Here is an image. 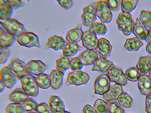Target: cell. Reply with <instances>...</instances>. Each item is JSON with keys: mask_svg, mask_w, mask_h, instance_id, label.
<instances>
[{"mask_svg": "<svg viewBox=\"0 0 151 113\" xmlns=\"http://www.w3.org/2000/svg\"><path fill=\"white\" fill-rule=\"evenodd\" d=\"M91 3L95 9L96 16L101 22L109 23L111 21L113 14L106 0L91 1Z\"/></svg>", "mask_w": 151, "mask_h": 113, "instance_id": "cell-1", "label": "cell"}, {"mask_svg": "<svg viewBox=\"0 0 151 113\" xmlns=\"http://www.w3.org/2000/svg\"><path fill=\"white\" fill-rule=\"evenodd\" d=\"M19 80L22 88L28 95L35 97L38 95L39 87L36 77L27 74L21 77Z\"/></svg>", "mask_w": 151, "mask_h": 113, "instance_id": "cell-2", "label": "cell"}, {"mask_svg": "<svg viewBox=\"0 0 151 113\" xmlns=\"http://www.w3.org/2000/svg\"><path fill=\"white\" fill-rule=\"evenodd\" d=\"M118 29L125 36H128L132 32L134 24L132 16L130 13H120L116 19Z\"/></svg>", "mask_w": 151, "mask_h": 113, "instance_id": "cell-3", "label": "cell"}, {"mask_svg": "<svg viewBox=\"0 0 151 113\" xmlns=\"http://www.w3.org/2000/svg\"><path fill=\"white\" fill-rule=\"evenodd\" d=\"M111 66L106 72V74L110 82L122 86L125 85L127 79L125 74L120 68L111 62Z\"/></svg>", "mask_w": 151, "mask_h": 113, "instance_id": "cell-4", "label": "cell"}, {"mask_svg": "<svg viewBox=\"0 0 151 113\" xmlns=\"http://www.w3.org/2000/svg\"><path fill=\"white\" fill-rule=\"evenodd\" d=\"M17 41L21 45L28 48L41 47L38 36L30 31L22 32L17 36Z\"/></svg>", "mask_w": 151, "mask_h": 113, "instance_id": "cell-5", "label": "cell"}, {"mask_svg": "<svg viewBox=\"0 0 151 113\" xmlns=\"http://www.w3.org/2000/svg\"><path fill=\"white\" fill-rule=\"evenodd\" d=\"M0 22L1 25L5 31L16 36L27 31L24 25L14 18L0 19Z\"/></svg>", "mask_w": 151, "mask_h": 113, "instance_id": "cell-6", "label": "cell"}, {"mask_svg": "<svg viewBox=\"0 0 151 113\" xmlns=\"http://www.w3.org/2000/svg\"><path fill=\"white\" fill-rule=\"evenodd\" d=\"M90 79L89 75L82 71L72 72L68 74L65 85L79 86L87 83Z\"/></svg>", "mask_w": 151, "mask_h": 113, "instance_id": "cell-7", "label": "cell"}, {"mask_svg": "<svg viewBox=\"0 0 151 113\" xmlns=\"http://www.w3.org/2000/svg\"><path fill=\"white\" fill-rule=\"evenodd\" d=\"M0 76V80L6 87L9 89L13 88L17 83V75L11 69L9 64L1 69Z\"/></svg>", "mask_w": 151, "mask_h": 113, "instance_id": "cell-8", "label": "cell"}, {"mask_svg": "<svg viewBox=\"0 0 151 113\" xmlns=\"http://www.w3.org/2000/svg\"><path fill=\"white\" fill-rule=\"evenodd\" d=\"M82 22L86 26L90 27L97 20L95 9L90 4L84 7L81 15Z\"/></svg>", "mask_w": 151, "mask_h": 113, "instance_id": "cell-9", "label": "cell"}, {"mask_svg": "<svg viewBox=\"0 0 151 113\" xmlns=\"http://www.w3.org/2000/svg\"><path fill=\"white\" fill-rule=\"evenodd\" d=\"M47 68L45 64L39 60H31L25 65L27 74L36 76L44 73Z\"/></svg>", "mask_w": 151, "mask_h": 113, "instance_id": "cell-10", "label": "cell"}, {"mask_svg": "<svg viewBox=\"0 0 151 113\" xmlns=\"http://www.w3.org/2000/svg\"><path fill=\"white\" fill-rule=\"evenodd\" d=\"M110 84V81L106 74H101L94 82V94L103 95L108 90Z\"/></svg>", "mask_w": 151, "mask_h": 113, "instance_id": "cell-11", "label": "cell"}, {"mask_svg": "<svg viewBox=\"0 0 151 113\" xmlns=\"http://www.w3.org/2000/svg\"><path fill=\"white\" fill-rule=\"evenodd\" d=\"M81 40L83 46L87 49L96 50L99 41L96 35L89 31L85 30L83 31Z\"/></svg>", "mask_w": 151, "mask_h": 113, "instance_id": "cell-12", "label": "cell"}, {"mask_svg": "<svg viewBox=\"0 0 151 113\" xmlns=\"http://www.w3.org/2000/svg\"><path fill=\"white\" fill-rule=\"evenodd\" d=\"M67 42L63 37L54 34L48 37L46 45L54 50L57 51L63 50Z\"/></svg>", "mask_w": 151, "mask_h": 113, "instance_id": "cell-13", "label": "cell"}, {"mask_svg": "<svg viewBox=\"0 0 151 113\" xmlns=\"http://www.w3.org/2000/svg\"><path fill=\"white\" fill-rule=\"evenodd\" d=\"M12 71L16 74L18 79H20L23 76L27 74L26 69L25 63L17 58L12 59L9 64Z\"/></svg>", "mask_w": 151, "mask_h": 113, "instance_id": "cell-14", "label": "cell"}, {"mask_svg": "<svg viewBox=\"0 0 151 113\" xmlns=\"http://www.w3.org/2000/svg\"><path fill=\"white\" fill-rule=\"evenodd\" d=\"M112 49V46L108 40L104 38L99 39L96 51L100 57L106 59L110 56Z\"/></svg>", "mask_w": 151, "mask_h": 113, "instance_id": "cell-15", "label": "cell"}, {"mask_svg": "<svg viewBox=\"0 0 151 113\" xmlns=\"http://www.w3.org/2000/svg\"><path fill=\"white\" fill-rule=\"evenodd\" d=\"M123 92L122 86L115 83L110 86L108 90L103 95V98L106 102L110 100L116 101Z\"/></svg>", "mask_w": 151, "mask_h": 113, "instance_id": "cell-16", "label": "cell"}, {"mask_svg": "<svg viewBox=\"0 0 151 113\" xmlns=\"http://www.w3.org/2000/svg\"><path fill=\"white\" fill-rule=\"evenodd\" d=\"M83 33L81 25L79 23L75 27L68 31L65 36L66 40L68 42L77 43L82 40Z\"/></svg>", "mask_w": 151, "mask_h": 113, "instance_id": "cell-17", "label": "cell"}, {"mask_svg": "<svg viewBox=\"0 0 151 113\" xmlns=\"http://www.w3.org/2000/svg\"><path fill=\"white\" fill-rule=\"evenodd\" d=\"M151 55L140 56L136 64V68L140 75L147 74L151 70Z\"/></svg>", "mask_w": 151, "mask_h": 113, "instance_id": "cell-18", "label": "cell"}, {"mask_svg": "<svg viewBox=\"0 0 151 113\" xmlns=\"http://www.w3.org/2000/svg\"><path fill=\"white\" fill-rule=\"evenodd\" d=\"M16 41L17 36L0 27V46L8 48L12 46Z\"/></svg>", "mask_w": 151, "mask_h": 113, "instance_id": "cell-19", "label": "cell"}, {"mask_svg": "<svg viewBox=\"0 0 151 113\" xmlns=\"http://www.w3.org/2000/svg\"><path fill=\"white\" fill-rule=\"evenodd\" d=\"M83 65L93 64L98 58V53L94 50L86 49L78 56Z\"/></svg>", "mask_w": 151, "mask_h": 113, "instance_id": "cell-20", "label": "cell"}, {"mask_svg": "<svg viewBox=\"0 0 151 113\" xmlns=\"http://www.w3.org/2000/svg\"><path fill=\"white\" fill-rule=\"evenodd\" d=\"M64 74L57 69L52 70L49 76L50 77L51 87L54 89H58L63 84Z\"/></svg>", "mask_w": 151, "mask_h": 113, "instance_id": "cell-21", "label": "cell"}, {"mask_svg": "<svg viewBox=\"0 0 151 113\" xmlns=\"http://www.w3.org/2000/svg\"><path fill=\"white\" fill-rule=\"evenodd\" d=\"M48 102L52 113H60L65 110L64 103L61 98L58 96H51Z\"/></svg>", "mask_w": 151, "mask_h": 113, "instance_id": "cell-22", "label": "cell"}, {"mask_svg": "<svg viewBox=\"0 0 151 113\" xmlns=\"http://www.w3.org/2000/svg\"><path fill=\"white\" fill-rule=\"evenodd\" d=\"M8 98L13 103L23 102L29 98V96L22 88H15L9 93Z\"/></svg>", "mask_w": 151, "mask_h": 113, "instance_id": "cell-23", "label": "cell"}, {"mask_svg": "<svg viewBox=\"0 0 151 113\" xmlns=\"http://www.w3.org/2000/svg\"><path fill=\"white\" fill-rule=\"evenodd\" d=\"M138 86L142 94L147 95L151 91V79L149 75H141L138 80Z\"/></svg>", "mask_w": 151, "mask_h": 113, "instance_id": "cell-24", "label": "cell"}, {"mask_svg": "<svg viewBox=\"0 0 151 113\" xmlns=\"http://www.w3.org/2000/svg\"><path fill=\"white\" fill-rule=\"evenodd\" d=\"M132 32L135 37L141 40H145L148 34V30L140 22L138 18L137 17L134 23Z\"/></svg>", "mask_w": 151, "mask_h": 113, "instance_id": "cell-25", "label": "cell"}, {"mask_svg": "<svg viewBox=\"0 0 151 113\" xmlns=\"http://www.w3.org/2000/svg\"><path fill=\"white\" fill-rule=\"evenodd\" d=\"M142 40L136 37L127 39L124 44V48L130 51H137L143 45Z\"/></svg>", "mask_w": 151, "mask_h": 113, "instance_id": "cell-26", "label": "cell"}, {"mask_svg": "<svg viewBox=\"0 0 151 113\" xmlns=\"http://www.w3.org/2000/svg\"><path fill=\"white\" fill-rule=\"evenodd\" d=\"M111 64V62L106 59L99 57L94 62L91 70L104 73L108 69Z\"/></svg>", "mask_w": 151, "mask_h": 113, "instance_id": "cell-27", "label": "cell"}, {"mask_svg": "<svg viewBox=\"0 0 151 113\" xmlns=\"http://www.w3.org/2000/svg\"><path fill=\"white\" fill-rule=\"evenodd\" d=\"M14 9L8 4L7 0H0V19L12 18Z\"/></svg>", "mask_w": 151, "mask_h": 113, "instance_id": "cell-28", "label": "cell"}, {"mask_svg": "<svg viewBox=\"0 0 151 113\" xmlns=\"http://www.w3.org/2000/svg\"><path fill=\"white\" fill-rule=\"evenodd\" d=\"M82 49L83 48L77 43L68 42L62 50L63 54V56H73Z\"/></svg>", "mask_w": 151, "mask_h": 113, "instance_id": "cell-29", "label": "cell"}, {"mask_svg": "<svg viewBox=\"0 0 151 113\" xmlns=\"http://www.w3.org/2000/svg\"><path fill=\"white\" fill-rule=\"evenodd\" d=\"M70 59L69 57L63 55L58 59L55 62V66L57 69L64 74L66 70L70 68Z\"/></svg>", "mask_w": 151, "mask_h": 113, "instance_id": "cell-30", "label": "cell"}, {"mask_svg": "<svg viewBox=\"0 0 151 113\" xmlns=\"http://www.w3.org/2000/svg\"><path fill=\"white\" fill-rule=\"evenodd\" d=\"M89 30L96 36H103L106 34L108 29L104 23L96 21L89 27Z\"/></svg>", "mask_w": 151, "mask_h": 113, "instance_id": "cell-31", "label": "cell"}, {"mask_svg": "<svg viewBox=\"0 0 151 113\" xmlns=\"http://www.w3.org/2000/svg\"><path fill=\"white\" fill-rule=\"evenodd\" d=\"M119 105L124 108H130L133 103L132 98L128 94L123 92L119 97L117 99Z\"/></svg>", "mask_w": 151, "mask_h": 113, "instance_id": "cell-32", "label": "cell"}, {"mask_svg": "<svg viewBox=\"0 0 151 113\" xmlns=\"http://www.w3.org/2000/svg\"><path fill=\"white\" fill-rule=\"evenodd\" d=\"M36 80L39 87L46 89L51 87L50 80L49 75L42 73L36 77Z\"/></svg>", "mask_w": 151, "mask_h": 113, "instance_id": "cell-33", "label": "cell"}, {"mask_svg": "<svg viewBox=\"0 0 151 113\" xmlns=\"http://www.w3.org/2000/svg\"><path fill=\"white\" fill-rule=\"evenodd\" d=\"M5 110L7 113H26L22 102L9 104L6 106Z\"/></svg>", "mask_w": 151, "mask_h": 113, "instance_id": "cell-34", "label": "cell"}, {"mask_svg": "<svg viewBox=\"0 0 151 113\" xmlns=\"http://www.w3.org/2000/svg\"><path fill=\"white\" fill-rule=\"evenodd\" d=\"M138 1V0H122L121 8L122 12L130 13L135 9Z\"/></svg>", "mask_w": 151, "mask_h": 113, "instance_id": "cell-35", "label": "cell"}, {"mask_svg": "<svg viewBox=\"0 0 151 113\" xmlns=\"http://www.w3.org/2000/svg\"><path fill=\"white\" fill-rule=\"evenodd\" d=\"M107 104V113H125L124 109L115 100L106 102Z\"/></svg>", "mask_w": 151, "mask_h": 113, "instance_id": "cell-36", "label": "cell"}, {"mask_svg": "<svg viewBox=\"0 0 151 113\" xmlns=\"http://www.w3.org/2000/svg\"><path fill=\"white\" fill-rule=\"evenodd\" d=\"M22 103L26 113L30 112H36L39 104L34 99L29 98Z\"/></svg>", "mask_w": 151, "mask_h": 113, "instance_id": "cell-37", "label": "cell"}, {"mask_svg": "<svg viewBox=\"0 0 151 113\" xmlns=\"http://www.w3.org/2000/svg\"><path fill=\"white\" fill-rule=\"evenodd\" d=\"M127 78L128 80L134 82L138 81L141 75L137 68L131 67L128 68L125 72Z\"/></svg>", "mask_w": 151, "mask_h": 113, "instance_id": "cell-38", "label": "cell"}, {"mask_svg": "<svg viewBox=\"0 0 151 113\" xmlns=\"http://www.w3.org/2000/svg\"><path fill=\"white\" fill-rule=\"evenodd\" d=\"M139 19L141 23L147 28H151V11L142 10L140 13Z\"/></svg>", "mask_w": 151, "mask_h": 113, "instance_id": "cell-39", "label": "cell"}, {"mask_svg": "<svg viewBox=\"0 0 151 113\" xmlns=\"http://www.w3.org/2000/svg\"><path fill=\"white\" fill-rule=\"evenodd\" d=\"M93 108L96 113H106L107 104L106 102L99 99L95 101Z\"/></svg>", "mask_w": 151, "mask_h": 113, "instance_id": "cell-40", "label": "cell"}, {"mask_svg": "<svg viewBox=\"0 0 151 113\" xmlns=\"http://www.w3.org/2000/svg\"><path fill=\"white\" fill-rule=\"evenodd\" d=\"M83 65L78 56L71 59L70 62V68L73 72L80 71Z\"/></svg>", "mask_w": 151, "mask_h": 113, "instance_id": "cell-41", "label": "cell"}, {"mask_svg": "<svg viewBox=\"0 0 151 113\" xmlns=\"http://www.w3.org/2000/svg\"><path fill=\"white\" fill-rule=\"evenodd\" d=\"M11 54L10 51L7 48L0 46V64H5Z\"/></svg>", "mask_w": 151, "mask_h": 113, "instance_id": "cell-42", "label": "cell"}, {"mask_svg": "<svg viewBox=\"0 0 151 113\" xmlns=\"http://www.w3.org/2000/svg\"><path fill=\"white\" fill-rule=\"evenodd\" d=\"M111 10L116 11L119 10L121 7L122 0H106Z\"/></svg>", "mask_w": 151, "mask_h": 113, "instance_id": "cell-43", "label": "cell"}, {"mask_svg": "<svg viewBox=\"0 0 151 113\" xmlns=\"http://www.w3.org/2000/svg\"><path fill=\"white\" fill-rule=\"evenodd\" d=\"M36 112L37 113H52L49 104L44 102L38 104Z\"/></svg>", "mask_w": 151, "mask_h": 113, "instance_id": "cell-44", "label": "cell"}, {"mask_svg": "<svg viewBox=\"0 0 151 113\" xmlns=\"http://www.w3.org/2000/svg\"><path fill=\"white\" fill-rule=\"evenodd\" d=\"M9 5L13 9H16L26 6L25 4L22 0H7Z\"/></svg>", "mask_w": 151, "mask_h": 113, "instance_id": "cell-45", "label": "cell"}, {"mask_svg": "<svg viewBox=\"0 0 151 113\" xmlns=\"http://www.w3.org/2000/svg\"><path fill=\"white\" fill-rule=\"evenodd\" d=\"M60 5L66 10H69L71 9L73 6V0H57Z\"/></svg>", "mask_w": 151, "mask_h": 113, "instance_id": "cell-46", "label": "cell"}, {"mask_svg": "<svg viewBox=\"0 0 151 113\" xmlns=\"http://www.w3.org/2000/svg\"><path fill=\"white\" fill-rule=\"evenodd\" d=\"M145 111L147 113H151V92L146 97Z\"/></svg>", "mask_w": 151, "mask_h": 113, "instance_id": "cell-47", "label": "cell"}, {"mask_svg": "<svg viewBox=\"0 0 151 113\" xmlns=\"http://www.w3.org/2000/svg\"><path fill=\"white\" fill-rule=\"evenodd\" d=\"M82 113H96V112L93 107L89 104H86L83 108Z\"/></svg>", "mask_w": 151, "mask_h": 113, "instance_id": "cell-48", "label": "cell"}, {"mask_svg": "<svg viewBox=\"0 0 151 113\" xmlns=\"http://www.w3.org/2000/svg\"><path fill=\"white\" fill-rule=\"evenodd\" d=\"M145 40L148 43L151 42V28H149L148 34Z\"/></svg>", "mask_w": 151, "mask_h": 113, "instance_id": "cell-49", "label": "cell"}, {"mask_svg": "<svg viewBox=\"0 0 151 113\" xmlns=\"http://www.w3.org/2000/svg\"><path fill=\"white\" fill-rule=\"evenodd\" d=\"M146 50L148 53L151 54V42H148L147 44Z\"/></svg>", "mask_w": 151, "mask_h": 113, "instance_id": "cell-50", "label": "cell"}, {"mask_svg": "<svg viewBox=\"0 0 151 113\" xmlns=\"http://www.w3.org/2000/svg\"><path fill=\"white\" fill-rule=\"evenodd\" d=\"M6 87L4 84L3 82L0 80V92L1 93L5 89Z\"/></svg>", "mask_w": 151, "mask_h": 113, "instance_id": "cell-51", "label": "cell"}, {"mask_svg": "<svg viewBox=\"0 0 151 113\" xmlns=\"http://www.w3.org/2000/svg\"><path fill=\"white\" fill-rule=\"evenodd\" d=\"M60 113H71V112H67L66 111H64Z\"/></svg>", "mask_w": 151, "mask_h": 113, "instance_id": "cell-52", "label": "cell"}, {"mask_svg": "<svg viewBox=\"0 0 151 113\" xmlns=\"http://www.w3.org/2000/svg\"><path fill=\"white\" fill-rule=\"evenodd\" d=\"M149 76L151 79V70L149 72Z\"/></svg>", "mask_w": 151, "mask_h": 113, "instance_id": "cell-53", "label": "cell"}, {"mask_svg": "<svg viewBox=\"0 0 151 113\" xmlns=\"http://www.w3.org/2000/svg\"><path fill=\"white\" fill-rule=\"evenodd\" d=\"M37 113L36 112H27V113Z\"/></svg>", "mask_w": 151, "mask_h": 113, "instance_id": "cell-54", "label": "cell"}, {"mask_svg": "<svg viewBox=\"0 0 151 113\" xmlns=\"http://www.w3.org/2000/svg\"></svg>", "mask_w": 151, "mask_h": 113, "instance_id": "cell-55", "label": "cell"}]
</instances>
